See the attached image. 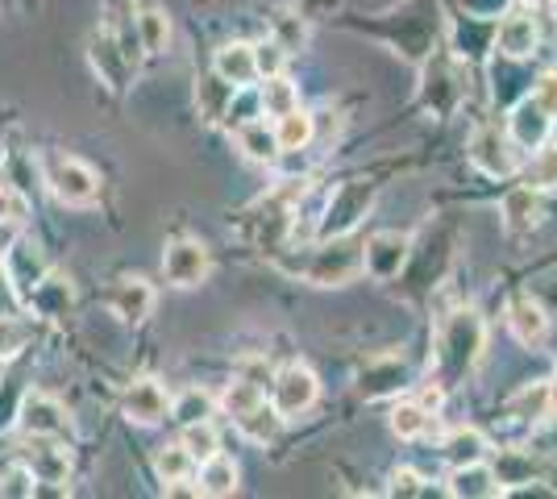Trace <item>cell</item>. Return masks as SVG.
I'll use <instances>...</instances> for the list:
<instances>
[{"label":"cell","mask_w":557,"mask_h":499,"mask_svg":"<svg viewBox=\"0 0 557 499\" xmlns=\"http://www.w3.org/2000/svg\"><path fill=\"white\" fill-rule=\"evenodd\" d=\"M483 354V321L479 312H454L437 337V383L454 387Z\"/></svg>","instance_id":"cell-1"},{"label":"cell","mask_w":557,"mask_h":499,"mask_svg":"<svg viewBox=\"0 0 557 499\" xmlns=\"http://www.w3.org/2000/svg\"><path fill=\"white\" fill-rule=\"evenodd\" d=\"M362 275V241L337 234L321 250H312V259L304 266V279L317 287H342Z\"/></svg>","instance_id":"cell-2"},{"label":"cell","mask_w":557,"mask_h":499,"mask_svg":"<svg viewBox=\"0 0 557 499\" xmlns=\"http://www.w3.org/2000/svg\"><path fill=\"white\" fill-rule=\"evenodd\" d=\"M47 184L63 204H92L100 196V175L79 159H50Z\"/></svg>","instance_id":"cell-3"},{"label":"cell","mask_w":557,"mask_h":499,"mask_svg":"<svg viewBox=\"0 0 557 499\" xmlns=\"http://www.w3.org/2000/svg\"><path fill=\"white\" fill-rule=\"evenodd\" d=\"M374 200V188L371 184H342V188L329 196L325 204V216H321V234L325 238H337V234H349L354 225H358V216H367Z\"/></svg>","instance_id":"cell-4"},{"label":"cell","mask_w":557,"mask_h":499,"mask_svg":"<svg viewBox=\"0 0 557 499\" xmlns=\"http://www.w3.org/2000/svg\"><path fill=\"white\" fill-rule=\"evenodd\" d=\"M271 387H275V408L283 421H287V416H304L308 408L317 404V391H321L317 375H312L308 366H300V362L283 366L275 379H271Z\"/></svg>","instance_id":"cell-5"},{"label":"cell","mask_w":557,"mask_h":499,"mask_svg":"<svg viewBox=\"0 0 557 499\" xmlns=\"http://www.w3.org/2000/svg\"><path fill=\"white\" fill-rule=\"evenodd\" d=\"M163 275H166V284H175V287H200L209 279V250L191 238L171 241L163 259Z\"/></svg>","instance_id":"cell-6"},{"label":"cell","mask_w":557,"mask_h":499,"mask_svg":"<svg viewBox=\"0 0 557 499\" xmlns=\"http://www.w3.org/2000/svg\"><path fill=\"white\" fill-rule=\"evenodd\" d=\"M408 262V238L404 234H374L367 246H362V271L371 275V279H379V284H387V279H395L399 275V266Z\"/></svg>","instance_id":"cell-7"},{"label":"cell","mask_w":557,"mask_h":499,"mask_svg":"<svg viewBox=\"0 0 557 499\" xmlns=\"http://www.w3.org/2000/svg\"><path fill=\"white\" fill-rule=\"evenodd\" d=\"M470 163L479 166L483 175H491V179H504V175L516 171V154H511L508 138H504L495 125H487V129H479V134L470 138Z\"/></svg>","instance_id":"cell-8"},{"label":"cell","mask_w":557,"mask_h":499,"mask_svg":"<svg viewBox=\"0 0 557 499\" xmlns=\"http://www.w3.org/2000/svg\"><path fill=\"white\" fill-rule=\"evenodd\" d=\"M4 271H9V284H13V291H17L22 300H29V291L47 279V262L38 254V246L25 238L13 241V246L4 250Z\"/></svg>","instance_id":"cell-9"},{"label":"cell","mask_w":557,"mask_h":499,"mask_svg":"<svg viewBox=\"0 0 557 499\" xmlns=\"http://www.w3.org/2000/svg\"><path fill=\"white\" fill-rule=\"evenodd\" d=\"M67 408L59 404V400H50V396H25L22 404V428L25 437H63L67 433Z\"/></svg>","instance_id":"cell-10"},{"label":"cell","mask_w":557,"mask_h":499,"mask_svg":"<svg viewBox=\"0 0 557 499\" xmlns=\"http://www.w3.org/2000/svg\"><path fill=\"white\" fill-rule=\"evenodd\" d=\"M549 125H554V117L529 96V100H520L511 109V142L524 146V150H541V146L549 142Z\"/></svg>","instance_id":"cell-11"},{"label":"cell","mask_w":557,"mask_h":499,"mask_svg":"<svg viewBox=\"0 0 557 499\" xmlns=\"http://www.w3.org/2000/svg\"><path fill=\"white\" fill-rule=\"evenodd\" d=\"M541 42V34H536V17L533 13H508L499 29H495V50L499 54H508V59H529Z\"/></svg>","instance_id":"cell-12"},{"label":"cell","mask_w":557,"mask_h":499,"mask_svg":"<svg viewBox=\"0 0 557 499\" xmlns=\"http://www.w3.org/2000/svg\"><path fill=\"white\" fill-rule=\"evenodd\" d=\"M212 72L221 84H233V88H250L258 79V63H255V47L250 42H230V47L216 50L212 59Z\"/></svg>","instance_id":"cell-13"},{"label":"cell","mask_w":557,"mask_h":499,"mask_svg":"<svg viewBox=\"0 0 557 499\" xmlns=\"http://www.w3.org/2000/svg\"><path fill=\"white\" fill-rule=\"evenodd\" d=\"M166 408H171V400H166L159 379H138L125 391V416L138 421V425H159L166 416Z\"/></svg>","instance_id":"cell-14"},{"label":"cell","mask_w":557,"mask_h":499,"mask_svg":"<svg viewBox=\"0 0 557 499\" xmlns=\"http://www.w3.org/2000/svg\"><path fill=\"white\" fill-rule=\"evenodd\" d=\"M445 491H449V496H466V499H495V496H504V483H499V475H495L491 466H483V462H466V466H454Z\"/></svg>","instance_id":"cell-15"},{"label":"cell","mask_w":557,"mask_h":499,"mask_svg":"<svg viewBox=\"0 0 557 499\" xmlns=\"http://www.w3.org/2000/svg\"><path fill=\"white\" fill-rule=\"evenodd\" d=\"M25 462H29V471H34L38 483H67V475H71L67 450L47 446V437H29V446H25Z\"/></svg>","instance_id":"cell-16"},{"label":"cell","mask_w":557,"mask_h":499,"mask_svg":"<svg viewBox=\"0 0 557 499\" xmlns=\"http://www.w3.org/2000/svg\"><path fill=\"white\" fill-rule=\"evenodd\" d=\"M362 396L367 400H379V396H392V391H399V387H408V366L399 362V358H379V362H371L367 371H362Z\"/></svg>","instance_id":"cell-17"},{"label":"cell","mask_w":557,"mask_h":499,"mask_svg":"<svg viewBox=\"0 0 557 499\" xmlns=\"http://www.w3.org/2000/svg\"><path fill=\"white\" fill-rule=\"evenodd\" d=\"M154 309V287L146 279H121L113 291V312L125 321H146Z\"/></svg>","instance_id":"cell-18"},{"label":"cell","mask_w":557,"mask_h":499,"mask_svg":"<svg viewBox=\"0 0 557 499\" xmlns=\"http://www.w3.org/2000/svg\"><path fill=\"white\" fill-rule=\"evenodd\" d=\"M508 325L524 346H541L545 333H549V316H545V309L533 304V300H516L508 312Z\"/></svg>","instance_id":"cell-19"},{"label":"cell","mask_w":557,"mask_h":499,"mask_svg":"<svg viewBox=\"0 0 557 499\" xmlns=\"http://www.w3.org/2000/svg\"><path fill=\"white\" fill-rule=\"evenodd\" d=\"M275 138H278V150H308L312 138H317V117H308L300 109H292V113H283L275 117Z\"/></svg>","instance_id":"cell-20"},{"label":"cell","mask_w":557,"mask_h":499,"mask_svg":"<svg viewBox=\"0 0 557 499\" xmlns=\"http://www.w3.org/2000/svg\"><path fill=\"white\" fill-rule=\"evenodd\" d=\"M237 142L246 150V159H255V163H275L278 138L267 121H246V125L237 129Z\"/></svg>","instance_id":"cell-21"},{"label":"cell","mask_w":557,"mask_h":499,"mask_svg":"<svg viewBox=\"0 0 557 499\" xmlns=\"http://www.w3.org/2000/svg\"><path fill=\"white\" fill-rule=\"evenodd\" d=\"M237 491V462L233 458H221V453H212L209 462H205V471H200V496H233Z\"/></svg>","instance_id":"cell-22"},{"label":"cell","mask_w":557,"mask_h":499,"mask_svg":"<svg viewBox=\"0 0 557 499\" xmlns=\"http://www.w3.org/2000/svg\"><path fill=\"white\" fill-rule=\"evenodd\" d=\"M278 425H283V416H278L275 404L267 408V400H262V404H255L250 412H242V416H237V428H242V433H246L250 441H258V446L275 441V437H278Z\"/></svg>","instance_id":"cell-23"},{"label":"cell","mask_w":557,"mask_h":499,"mask_svg":"<svg viewBox=\"0 0 557 499\" xmlns=\"http://www.w3.org/2000/svg\"><path fill=\"white\" fill-rule=\"evenodd\" d=\"M258 104H262V113H271V117H283V113L300 109L296 84H292V79H283V72L267 75V84H262V92H258Z\"/></svg>","instance_id":"cell-24"},{"label":"cell","mask_w":557,"mask_h":499,"mask_svg":"<svg viewBox=\"0 0 557 499\" xmlns=\"http://www.w3.org/2000/svg\"><path fill=\"white\" fill-rule=\"evenodd\" d=\"M25 216H29V204H25L22 191L0 188V254L17 241V229H22Z\"/></svg>","instance_id":"cell-25"},{"label":"cell","mask_w":557,"mask_h":499,"mask_svg":"<svg viewBox=\"0 0 557 499\" xmlns=\"http://www.w3.org/2000/svg\"><path fill=\"white\" fill-rule=\"evenodd\" d=\"M549 404H554V387H549V383H533V387H524V391L511 400V416L524 421V425H533V421H545V416H549Z\"/></svg>","instance_id":"cell-26"},{"label":"cell","mask_w":557,"mask_h":499,"mask_svg":"<svg viewBox=\"0 0 557 499\" xmlns=\"http://www.w3.org/2000/svg\"><path fill=\"white\" fill-rule=\"evenodd\" d=\"M445 458L454 462V466H466V462H483V453H487V437L479 433V428H458V433H449L445 437Z\"/></svg>","instance_id":"cell-27"},{"label":"cell","mask_w":557,"mask_h":499,"mask_svg":"<svg viewBox=\"0 0 557 499\" xmlns=\"http://www.w3.org/2000/svg\"><path fill=\"white\" fill-rule=\"evenodd\" d=\"M29 304L42 312V316H63L71 309V287L63 279H42V284L29 291Z\"/></svg>","instance_id":"cell-28"},{"label":"cell","mask_w":557,"mask_h":499,"mask_svg":"<svg viewBox=\"0 0 557 499\" xmlns=\"http://www.w3.org/2000/svg\"><path fill=\"white\" fill-rule=\"evenodd\" d=\"M138 38H141V50H150V54L166 50V42H171V22H166L163 9H146V13H141Z\"/></svg>","instance_id":"cell-29"},{"label":"cell","mask_w":557,"mask_h":499,"mask_svg":"<svg viewBox=\"0 0 557 499\" xmlns=\"http://www.w3.org/2000/svg\"><path fill=\"white\" fill-rule=\"evenodd\" d=\"M536 196L533 188H516L508 191V200H504V216H508V229H529L536 221Z\"/></svg>","instance_id":"cell-30"},{"label":"cell","mask_w":557,"mask_h":499,"mask_svg":"<svg viewBox=\"0 0 557 499\" xmlns=\"http://www.w3.org/2000/svg\"><path fill=\"white\" fill-rule=\"evenodd\" d=\"M184 446L196 462H209L212 453H221V437H216V428L209 421H196V425L184 428Z\"/></svg>","instance_id":"cell-31"},{"label":"cell","mask_w":557,"mask_h":499,"mask_svg":"<svg viewBox=\"0 0 557 499\" xmlns=\"http://www.w3.org/2000/svg\"><path fill=\"white\" fill-rule=\"evenodd\" d=\"M191 462H196V458L187 453V446H166V450H159V458H154V471H159L163 483H180V478L187 483Z\"/></svg>","instance_id":"cell-32"},{"label":"cell","mask_w":557,"mask_h":499,"mask_svg":"<svg viewBox=\"0 0 557 499\" xmlns=\"http://www.w3.org/2000/svg\"><path fill=\"white\" fill-rule=\"evenodd\" d=\"M392 428H395V437L412 441V437H420V433L429 428V408L424 404H399L392 412Z\"/></svg>","instance_id":"cell-33"},{"label":"cell","mask_w":557,"mask_h":499,"mask_svg":"<svg viewBox=\"0 0 557 499\" xmlns=\"http://www.w3.org/2000/svg\"><path fill=\"white\" fill-rule=\"evenodd\" d=\"M175 416H180L184 425L209 421V416H212V396H209V391H200V387H187L184 396L175 400Z\"/></svg>","instance_id":"cell-34"},{"label":"cell","mask_w":557,"mask_h":499,"mask_svg":"<svg viewBox=\"0 0 557 499\" xmlns=\"http://www.w3.org/2000/svg\"><path fill=\"white\" fill-rule=\"evenodd\" d=\"M262 400H267V391L255 387V383H246V379H233V387L225 391V408H230L233 421H237L242 412H250L255 404H262Z\"/></svg>","instance_id":"cell-35"},{"label":"cell","mask_w":557,"mask_h":499,"mask_svg":"<svg viewBox=\"0 0 557 499\" xmlns=\"http://www.w3.org/2000/svg\"><path fill=\"white\" fill-rule=\"evenodd\" d=\"M533 188H557V146H541V150H536Z\"/></svg>","instance_id":"cell-36"},{"label":"cell","mask_w":557,"mask_h":499,"mask_svg":"<svg viewBox=\"0 0 557 499\" xmlns=\"http://www.w3.org/2000/svg\"><path fill=\"white\" fill-rule=\"evenodd\" d=\"M283 59H287V50L278 47L275 38H271V42H258V47H255L258 75H278V72H283Z\"/></svg>","instance_id":"cell-37"},{"label":"cell","mask_w":557,"mask_h":499,"mask_svg":"<svg viewBox=\"0 0 557 499\" xmlns=\"http://www.w3.org/2000/svg\"><path fill=\"white\" fill-rule=\"evenodd\" d=\"M34 487H38L34 471H22V466L0 478V496H34Z\"/></svg>","instance_id":"cell-38"},{"label":"cell","mask_w":557,"mask_h":499,"mask_svg":"<svg viewBox=\"0 0 557 499\" xmlns=\"http://www.w3.org/2000/svg\"><path fill=\"white\" fill-rule=\"evenodd\" d=\"M25 341V329L17 321H9V316H0V358H13L22 350Z\"/></svg>","instance_id":"cell-39"},{"label":"cell","mask_w":557,"mask_h":499,"mask_svg":"<svg viewBox=\"0 0 557 499\" xmlns=\"http://www.w3.org/2000/svg\"><path fill=\"white\" fill-rule=\"evenodd\" d=\"M533 100L545 109V113H549V117H557V72H549V75H541V79H536Z\"/></svg>","instance_id":"cell-40"},{"label":"cell","mask_w":557,"mask_h":499,"mask_svg":"<svg viewBox=\"0 0 557 499\" xmlns=\"http://www.w3.org/2000/svg\"><path fill=\"white\" fill-rule=\"evenodd\" d=\"M392 496H429V487H420L417 471H395V475H392Z\"/></svg>","instance_id":"cell-41"},{"label":"cell","mask_w":557,"mask_h":499,"mask_svg":"<svg viewBox=\"0 0 557 499\" xmlns=\"http://www.w3.org/2000/svg\"><path fill=\"white\" fill-rule=\"evenodd\" d=\"M237 379L255 383V387H262V391H267V383L275 379V375H271V366H267L262 358H250V362H242V371H237Z\"/></svg>","instance_id":"cell-42"},{"label":"cell","mask_w":557,"mask_h":499,"mask_svg":"<svg viewBox=\"0 0 557 499\" xmlns=\"http://www.w3.org/2000/svg\"><path fill=\"white\" fill-rule=\"evenodd\" d=\"M504 0H466V9H474V13H495Z\"/></svg>","instance_id":"cell-43"},{"label":"cell","mask_w":557,"mask_h":499,"mask_svg":"<svg viewBox=\"0 0 557 499\" xmlns=\"http://www.w3.org/2000/svg\"><path fill=\"white\" fill-rule=\"evenodd\" d=\"M529 4H545V0H529Z\"/></svg>","instance_id":"cell-44"},{"label":"cell","mask_w":557,"mask_h":499,"mask_svg":"<svg viewBox=\"0 0 557 499\" xmlns=\"http://www.w3.org/2000/svg\"><path fill=\"white\" fill-rule=\"evenodd\" d=\"M554 412H557V408H554ZM554 421H557V416H554Z\"/></svg>","instance_id":"cell-45"}]
</instances>
